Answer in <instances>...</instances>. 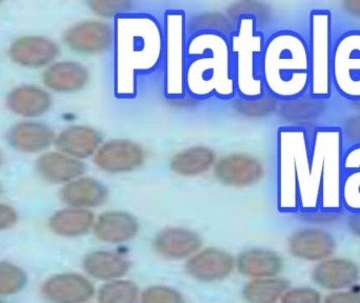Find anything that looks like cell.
Here are the masks:
<instances>
[{
    "label": "cell",
    "instance_id": "5b68a950",
    "mask_svg": "<svg viewBox=\"0 0 360 303\" xmlns=\"http://www.w3.org/2000/svg\"><path fill=\"white\" fill-rule=\"evenodd\" d=\"M332 82L351 103L360 101V30L346 32L333 44Z\"/></svg>",
    "mask_w": 360,
    "mask_h": 303
},
{
    "label": "cell",
    "instance_id": "f6af8a7d",
    "mask_svg": "<svg viewBox=\"0 0 360 303\" xmlns=\"http://www.w3.org/2000/svg\"><path fill=\"white\" fill-rule=\"evenodd\" d=\"M0 165H1V155H0Z\"/></svg>",
    "mask_w": 360,
    "mask_h": 303
},
{
    "label": "cell",
    "instance_id": "83f0119b",
    "mask_svg": "<svg viewBox=\"0 0 360 303\" xmlns=\"http://www.w3.org/2000/svg\"><path fill=\"white\" fill-rule=\"evenodd\" d=\"M326 101L315 98L308 92L297 98L281 101L279 115L283 120L293 122L314 120L325 111Z\"/></svg>",
    "mask_w": 360,
    "mask_h": 303
},
{
    "label": "cell",
    "instance_id": "6da1fadb",
    "mask_svg": "<svg viewBox=\"0 0 360 303\" xmlns=\"http://www.w3.org/2000/svg\"><path fill=\"white\" fill-rule=\"evenodd\" d=\"M279 184L285 209L314 213L321 205V186L311 174V138L300 127L279 131Z\"/></svg>",
    "mask_w": 360,
    "mask_h": 303
},
{
    "label": "cell",
    "instance_id": "d6a6232c",
    "mask_svg": "<svg viewBox=\"0 0 360 303\" xmlns=\"http://www.w3.org/2000/svg\"><path fill=\"white\" fill-rule=\"evenodd\" d=\"M139 303H186L179 290L167 285H153L141 291Z\"/></svg>",
    "mask_w": 360,
    "mask_h": 303
},
{
    "label": "cell",
    "instance_id": "e0dca14e",
    "mask_svg": "<svg viewBox=\"0 0 360 303\" xmlns=\"http://www.w3.org/2000/svg\"><path fill=\"white\" fill-rule=\"evenodd\" d=\"M60 199L69 207L92 211L105 205L109 199V190L99 180L82 176L63 186Z\"/></svg>",
    "mask_w": 360,
    "mask_h": 303
},
{
    "label": "cell",
    "instance_id": "277c9868",
    "mask_svg": "<svg viewBox=\"0 0 360 303\" xmlns=\"http://www.w3.org/2000/svg\"><path fill=\"white\" fill-rule=\"evenodd\" d=\"M310 86L309 93L315 98L328 101L333 92L332 82V14L325 8H315L310 14Z\"/></svg>",
    "mask_w": 360,
    "mask_h": 303
},
{
    "label": "cell",
    "instance_id": "52a82bcc",
    "mask_svg": "<svg viewBox=\"0 0 360 303\" xmlns=\"http://www.w3.org/2000/svg\"><path fill=\"white\" fill-rule=\"evenodd\" d=\"M146 160V150L129 139L105 141L93 157L95 167L109 174L131 173L141 169Z\"/></svg>",
    "mask_w": 360,
    "mask_h": 303
},
{
    "label": "cell",
    "instance_id": "e575fe53",
    "mask_svg": "<svg viewBox=\"0 0 360 303\" xmlns=\"http://www.w3.org/2000/svg\"><path fill=\"white\" fill-rule=\"evenodd\" d=\"M89 6L96 16L110 19L132 11L133 2L129 0H93L89 2Z\"/></svg>",
    "mask_w": 360,
    "mask_h": 303
},
{
    "label": "cell",
    "instance_id": "30bf717a",
    "mask_svg": "<svg viewBox=\"0 0 360 303\" xmlns=\"http://www.w3.org/2000/svg\"><path fill=\"white\" fill-rule=\"evenodd\" d=\"M96 290L86 274L68 272L46 279L41 293L49 303H88L94 299Z\"/></svg>",
    "mask_w": 360,
    "mask_h": 303
},
{
    "label": "cell",
    "instance_id": "2e32d148",
    "mask_svg": "<svg viewBox=\"0 0 360 303\" xmlns=\"http://www.w3.org/2000/svg\"><path fill=\"white\" fill-rule=\"evenodd\" d=\"M236 271L249 279L277 277L283 272L285 262L277 252L264 247L247 249L235 257Z\"/></svg>",
    "mask_w": 360,
    "mask_h": 303
},
{
    "label": "cell",
    "instance_id": "d4e9b609",
    "mask_svg": "<svg viewBox=\"0 0 360 303\" xmlns=\"http://www.w3.org/2000/svg\"><path fill=\"white\" fill-rule=\"evenodd\" d=\"M54 132L44 124L22 122L10 133V141L15 149L25 153H36L48 149L54 141Z\"/></svg>",
    "mask_w": 360,
    "mask_h": 303
},
{
    "label": "cell",
    "instance_id": "b9f144b4",
    "mask_svg": "<svg viewBox=\"0 0 360 303\" xmlns=\"http://www.w3.org/2000/svg\"><path fill=\"white\" fill-rule=\"evenodd\" d=\"M348 226L350 232L360 238V212L351 213L348 218Z\"/></svg>",
    "mask_w": 360,
    "mask_h": 303
},
{
    "label": "cell",
    "instance_id": "603a6c76",
    "mask_svg": "<svg viewBox=\"0 0 360 303\" xmlns=\"http://www.w3.org/2000/svg\"><path fill=\"white\" fill-rule=\"evenodd\" d=\"M96 216L90 209L68 207L56 212L50 218L49 226L53 233L67 238H76L92 232Z\"/></svg>",
    "mask_w": 360,
    "mask_h": 303
},
{
    "label": "cell",
    "instance_id": "74e56055",
    "mask_svg": "<svg viewBox=\"0 0 360 303\" xmlns=\"http://www.w3.org/2000/svg\"><path fill=\"white\" fill-rule=\"evenodd\" d=\"M323 303H360V292L353 290L331 292Z\"/></svg>",
    "mask_w": 360,
    "mask_h": 303
},
{
    "label": "cell",
    "instance_id": "836d02e7",
    "mask_svg": "<svg viewBox=\"0 0 360 303\" xmlns=\"http://www.w3.org/2000/svg\"><path fill=\"white\" fill-rule=\"evenodd\" d=\"M226 15L236 23L241 16H253L257 21H266L270 17V8L262 2H235L229 6Z\"/></svg>",
    "mask_w": 360,
    "mask_h": 303
},
{
    "label": "cell",
    "instance_id": "ac0fdd59",
    "mask_svg": "<svg viewBox=\"0 0 360 303\" xmlns=\"http://www.w3.org/2000/svg\"><path fill=\"white\" fill-rule=\"evenodd\" d=\"M55 143L59 151L63 154L82 160L94 157L103 145V139L96 129L86 126H74L63 131Z\"/></svg>",
    "mask_w": 360,
    "mask_h": 303
},
{
    "label": "cell",
    "instance_id": "7bdbcfd3",
    "mask_svg": "<svg viewBox=\"0 0 360 303\" xmlns=\"http://www.w3.org/2000/svg\"><path fill=\"white\" fill-rule=\"evenodd\" d=\"M353 108L357 110V111L360 112V101H353L352 103Z\"/></svg>",
    "mask_w": 360,
    "mask_h": 303
},
{
    "label": "cell",
    "instance_id": "9c48e42d",
    "mask_svg": "<svg viewBox=\"0 0 360 303\" xmlns=\"http://www.w3.org/2000/svg\"><path fill=\"white\" fill-rule=\"evenodd\" d=\"M115 31L103 20H86L72 25L65 34V42L73 52L82 55H99L113 46Z\"/></svg>",
    "mask_w": 360,
    "mask_h": 303
},
{
    "label": "cell",
    "instance_id": "f1b7e54d",
    "mask_svg": "<svg viewBox=\"0 0 360 303\" xmlns=\"http://www.w3.org/2000/svg\"><path fill=\"white\" fill-rule=\"evenodd\" d=\"M141 293L135 281L120 278L103 283L96 290L95 298L97 303H139Z\"/></svg>",
    "mask_w": 360,
    "mask_h": 303
},
{
    "label": "cell",
    "instance_id": "bcb514c9",
    "mask_svg": "<svg viewBox=\"0 0 360 303\" xmlns=\"http://www.w3.org/2000/svg\"><path fill=\"white\" fill-rule=\"evenodd\" d=\"M88 303H93V302H88ZM97 303V302H96Z\"/></svg>",
    "mask_w": 360,
    "mask_h": 303
},
{
    "label": "cell",
    "instance_id": "8d00e7d4",
    "mask_svg": "<svg viewBox=\"0 0 360 303\" xmlns=\"http://www.w3.org/2000/svg\"><path fill=\"white\" fill-rule=\"evenodd\" d=\"M342 128V127H340ZM344 141L352 146H360V114L348 118L342 128Z\"/></svg>",
    "mask_w": 360,
    "mask_h": 303
},
{
    "label": "cell",
    "instance_id": "484cf974",
    "mask_svg": "<svg viewBox=\"0 0 360 303\" xmlns=\"http://www.w3.org/2000/svg\"><path fill=\"white\" fill-rule=\"evenodd\" d=\"M52 105L48 93L35 86H21L8 97V105L14 113L25 117H35L46 113Z\"/></svg>",
    "mask_w": 360,
    "mask_h": 303
},
{
    "label": "cell",
    "instance_id": "4316f807",
    "mask_svg": "<svg viewBox=\"0 0 360 303\" xmlns=\"http://www.w3.org/2000/svg\"><path fill=\"white\" fill-rule=\"evenodd\" d=\"M290 285L283 277L250 279L243 285L241 297L245 303H279Z\"/></svg>",
    "mask_w": 360,
    "mask_h": 303
},
{
    "label": "cell",
    "instance_id": "7402d4cb",
    "mask_svg": "<svg viewBox=\"0 0 360 303\" xmlns=\"http://www.w3.org/2000/svg\"><path fill=\"white\" fill-rule=\"evenodd\" d=\"M216 161L217 157L213 150L205 146H195L173 155L169 167L176 175L182 177H195L213 169Z\"/></svg>",
    "mask_w": 360,
    "mask_h": 303
},
{
    "label": "cell",
    "instance_id": "7a4b0ae2",
    "mask_svg": "<svg viewBox=\"0 0 360 303\" xmlns=\"http://www.w3.org/2000/svg\"><path fill=\"white\" fill-rule=\"evenodd\" d=\"M264 79L268 92L281 101L308 93L310 59L306 39L295 32L275 34L264 50Z\"/></svg>",
    "mask_w": 360,
    "mask_h": 303
},
{
    "label": "cell",
    "instance_id": "3957f363",
    "mask_svg": "<svg viewBox=\"0 0 360 303\" xmlns=\"http://www.w3.org/2000/svg\"><path fill=\"white\" fill-rule=\"evenodd\" d=\"M345 141L340 127H321L311 138V174L321 186L319 211H344L342 201Z\"/></svg>",
    "mask_w": 360,
    "mask_h": 303
},
{
    "label": "cell",
    "instance_id": "f35d334b",
    "mask_svg": "<svg viewBox=\"0 0 360 303\" xmlns=\"http://www.w3.org/2000/svg\"><path fill=\"white\" fill-rule=\"evenodd\" d=\"M18 219L17 212L10 205L0 203V231L12 228Z\"/></svg>",
    "mask_w": 360,
    "mask_h": 303
},
{
    "label": "cell",
    "instance_id": "4fadbf2b",
    "mask_svg": "<svg viewBox=\"0 0 360 303\" xmlns=\"http://www.w3.org/2000/svg\"><path fill=\"white\" fill-rule=\"evenodd\" d=\"M141 224L133 214L120 209H110L99 214L92 233L96 240L105 245H122L139 235Z\"/></svg>",
    "mask_w": 360,
    "mask_h": 303
},
{
    "label": "cell",
    "instance_id": "8992f818",
    "mask_svg": "<svg viewBox=\"0 0 360 303\" xmlns=\"http://www.w3.org/2000/svg\"><path fill=\"white\" fill-rule=\"evenodd\" d=\"M213 169L216 179L229 188H250L264 177L262 161L248 153H231L222 156L217 159Z\"/></svg>",
    "mask_w": 360,
    "mask_h": 303
},
{
    "label": "cell",
    "instance_id": "d590c367",
    "mask_svg": "<svg viewBox=\"0 0 360 303\" xmlns=\"http://www.w3.org/2000/svg\"><path fill=\"white\" fill-rule=\"evenodd\" d=\"M321 292L311 287H290L279 303H323Z\"/></svg>",
    "mask_w": 360,
    "mask_h": 303
},
{
    "label": "cell",
    "instance_id": "ffe728a7",
    "mask_svg": "<svg viewBox=\"0 0 360 303\" xmlns=\"http://www.w3.org/2000/svg\"><path fill=\"white\" fill-rule=\"evenodd\" d=\"M86 167L79 159L63 153H49L37 161V171L46 181L52 183H69L84 176Z\"/></svg>",
    "mask_w": 360,
    "mask_h": 303
},
{
    "label": "cell",
    "instance_id": "9a60e30c",
    "mask_svg": "<svg viewBox=\"0 0 360 303\" xmlns=\"http://www.w3.org/2000/svg\"><path fill=\"white\" fill-rule=\"evenodd\" d=\"M131 268V260L122 252L113 250L89 252L82 260L84 274L92 281L101 283L126 278Z\"/></svg>",
    "mask_w": 360,
    "mask_h": 303
},
{
    "label": "cell",
    "instance_id": "7c38bea8",
    "mask_svg": "<svg viewBox=\"0 0 360 303\" xmlns=\"http://www.w3.org/2000/svg\"><path fill=\"white\" fill-rule=\"evenodd\" d=\"M338 243L334 237L321 228H302L296 231L288 240L290 254L297 259L321 262L332 257Z\"/></svg>",
    "mask_w": 360,
    "mask_h": 303
},
{
    "label": "cell",
    "instance_id": "4dcf8cb0",
    "mask_svg": "<svg viewBox=\"0 0 360 303\" xmlns=\"http://www.w3.org/2000/svg\"><path fill=\"white\" fill-rule=\"evenodd\" d=\"M235 25L236 23L224 13L203 12L188 19V29L190 33L211 31L220 34H231L234 32Z\"/></svg>",
    "mask_w": 360,
    "mask_h": 303
},
{
    "label": "cell",
    "instance_id": "60d3db41",
    "mask_svg": "<svg viewBox=\"0 0 360 303\" xmlns=\"http://www.w3.org/2000/svg\"><path fill=\"white\" fill-rule=\"evenodd\" d=\"M342 6L349 14L360 18V0H346L342 2Z\"/></svg>",
    "mask_w": 360,
    "mask_h": 303
},
{
    "label": "cell",
    "instance_id": "ab89813d",
    "mask_svg": "<svg viewBox=\"0 0 360 303\" xmlns=\"http://www.w3.org/2000/svg\"><path fill=\"white\" fill-rule=\"evenodd\" d=\"M342 212L338 213H326V212L317 211L314 213H302V216L307 218L306 220L315 224H329V222L338 220L342 216Z\"/></svg>",
    "mask_w": 360,
    "mask_h": 303
},
{
    "label": "cell",
    "instance_id": "8fae6325",
    "mask_svg": "<svg viewBox=\"0 0 360 303\" xmlns=\"http://www.w3.org/2000/svg\"><path fill=\"white\" fill-rule=\"evenodd\" d=\"M203 240L195 231L184 226H168L154 236L152 249L156 255L170 262H184L202 247Z\"/></svg>",
    "mask_w": 360,
    "mask_h": 303
},
{
    "label": "cell",
    "instance_id": "44dd1931",
    "mask_svg": "<svg viewBox=\"0 0 360 303\" xmlns=\"http://www.w3.org/2000/svg\"><path fill=\"white\" fill-rule=\"evenodd\" d=\"M48 88L58 92L82 90L90 82V73L84 65L74 61H63L51 65L44 76Z\"/></svg>",
    "mask_w": 360,
    "mask_h": 303
},
{
    "label": "cell",
    "instance_id": "5bb4252c",
    "mask_svg": "<svg viewBox=\"0 0 360 303\" xmlns=\"http://www.w3.org/2000/svg\"><path fill=\"white\" fill-rule=\"evenodd\" d=\"M359 278V264L342 257H330L319 262L312 272L315 285L330 292L350 289Z\"/></svg>",
    "mask_w": 360,
    "mask_h": 303
},
{
    "label": "cell",
    "instance_id": "ba28073f",
    "mask_svg": "<svg viewBox=\"0 0 360 303\" xmlns=\"http://www.w3.org/2000/svg\"><path fill=\"white\" fill-rule=\"evenodd\" d=\"M184 270L193 281L217 283L226 281L236 271L235 257L220 247H201L184 264Z\"/></svg>",
    "mask_w": 360,
    "mask_h": 303
},
{
    "label": "cell",
    "instance_id": "cb8c5ba5",
    "mask_svg": "<svg viewBox=\"0 0 360 303\" xmlns=\"http://www.w3.org/2000/svg\"><path fill=\"white\" fill-rule=\"evenodd\" d=\"M342 201L351 213L360 212V146L345 151L342 161Z\"/></svg>",
    "mask_w": 360,
    "mask_h": 303
},
{
    "label": "cell",
    "instance_id": "f546056e",
    "mask_svg": "<svg viewBox=\"0 0 360 303\" xmlns=\"http://www.w3.org/2000/svg\"><path fill=\"white\" fill-rule=\"evenodd\" d=\"M281 101L271 93L266 92L252 99L237 98L234 108L243 117L257 120L266 118L278 110Z\"/></svg>",
    "mask_w": 360,
    "mask_h": 303
},
{
    "label": "cell",
    "instance_id": "d6986e66",
    "mask_svg": "<svg viewBox=\"0 0 360 303\" xmlns=\"http://www.w3.org/2000/svg\"><path fill=\"white\" fill-rule=\"evenodd\" d=\"M15 63L30 67H39L52 63L59 54V49L52 40L44 37H22L11 48Z\"/></svg>",
    "mask_w": 360,
    "mask_h": 303
},
{
    "label": "cell",
    "instance_id": "1f68e13d",
    "mask_svg": "<svg viewBox=\"0 0 360 303\" xmlns=\"http://www.w3.org/2000/svg\"><path fill=\"white\" fill-rule=\"evenodd\" d=\"M27 274L15 264L0 262V296H12L25 289Z\"/></svg>",
    "mask_w": 360,
    "mask_h": 303
},
{
    "label": "cell",
    "instance_id": "ee69618b",
    "mask_svg": "<svg viewBox=\"0 0 360 303\" xmlns=\"http://www.w3.org/2000/svg\"><path fill=\"white\" fill-rule=\"evenodd\" d=\"M0 303H6V302H4V300L0 299Z\"/></svg>",
    "mask_w": 360,
    "mask_h": 303
}]
</instances>
